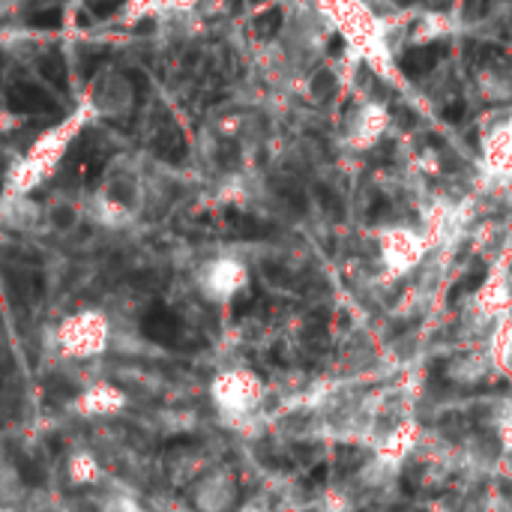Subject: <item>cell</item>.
I'll return each mask as SVG.
<instances>
[{
  "label": "cell",
  "mask_w": 512,
  "mask_h": 512,
  "mask_svg": "<svg viewBox=\"0 0 512 512\" xmlns=\"http://www.w3.org/2000/svg\"><path fill=\"white\" fill-rule=\"evenodd\" d=\"M318 201H321V207H324L333 219H342L345 216V201H342V195H338L333 186L321 183L318 186Z\"/></svg>",
  "instance_id": "cell-7"
},
{
  "label": "cell",
  "mask_w": 512,
  "mask_h": 512,
  "mask_svg": "<svg viewBox=\"0 0 512 512\" xmlns=\"http://www.w3.org/2000/svg\"><path fill=\"white\" fill-rule=\"evenodd\" d=\"M447 54V43H432V45H419L414 51H408L402 57V69L408 72L410 78L417 75H426V72H432L437 60Z\"/></svg>",
  "instance_id": "cell-4"
},
{
  "label": "cell",
  "mask_w": 512,
  "mask_h": 512,
  "mask_svg": "<svg viewBox=\"0 0 512 512\" xmlns=\"http://www.w3.org/2000/svg\"><path fill=\"white\" fill-rule=\"evenodd\" d=\"M120 0H90V12L93 15H111L114 10H117Z\"/></svg>",
  "instance_id": "cell-15"
},
{
  "label": "cell",
  "mask_w": 512,
  "mask_h": 512,
  "mask_svg": "<svg viewBox=\"0 0 512 512\" xmlns=\"http://www.w3.org/2000/svg\"><path fill=\"white\" fill-rule=\"evenodd\" d=\"M0 512H19L15 507H3V503H0Z\"/></svg>",
  "instance_id": "cell-19"
},
{
  "label": "cell",
  "mask_w": 512,
  "mask_h": 512,
  "mask_svg": "<svg viewBox=\"0 0 512 512\" xmlns=\"http://www.w3.org/2000/svg\"><path fill=\"white\" fill-rule=\"evenodd\" d=\"M252 3H258V0H252Z\"/></svg>",
  "instance_id": "cell-20"
},
{
  "label": "cell",
  "mask_w": 512,
  "mask_h": 512,
  "mask_svg": "<svg viewBox=\"0 0 512 512\" xmlns=\"http://www.w3.org/2000/svg\"><path fill=\"white\" fill-rule=\"evenodd\" d=\"M54 345L60 351V357L66 360H75V362L96 360L111 345V324L102 312H93V309L75 312V315H69L57 327Z\"/></svg>",
  "instance_id": "cell-1"
},
{
  "label": "cell",
  "mask_w": 512,
  "mask_h": 512,
  "mask_svg": "<svg viewBox=\"0 0 512 512\" xmlns=\"http://www.w3.org/2000/svg\"><path fill=\"white\" fill-rule=\"evenodd\" d=\"M329 54H342V36L329 39Z\"/></svg>",
  "instance_id": "cell-17"
},
{
  "label": "cell",
  "mask_w": 512,
  "mask_h": 512,
  "mask_svg": "<svg viewBox=\"0 0 512 512\" xmlns=\"http://www.w3.org/2000/svg\"><path fill=\"white\" fill-rule=\"evenodd\" d=\"M10 105L21 114H36V111H45L51 102H48L45 93L36 87H15L10 96Z\"/></svg>",
  "instance_id": "cell-5"
},
{
  "label": "cell",
  "mask_w": 512,
  "mask_h": 512,
  "mask_svg": "<svg viewBox=\"0 0 512 512\" xmlns=\"http://www.w3.org/2000/svg\"><path fill=\"white\" fill-rule=\"evenodd\" d=\"M482 279H485V267H482V264H476L474 272H470L465 282H461V288H465V291H476V288L482 285Z\"/></svg>",
  "instance_id": "cell-14"
},
{
  "label": "cell",
  "mask_w": 512,
  "mask_h": 512,
  "mask_svg": "<svg viewBox=\"0 0 512 512\" xmlns=\"http://www.w3.org/2000/svg\"><path fill=\"white\" fill-rule=\"evenodd\" d=\"M465 114H467L465 102L456 99V102H450L447 108H443V120H447V123H461V120H465Z\"/></svg>",
  "instance_id": "cell-11"
},
{
  "label": "cell",
  "mask_w": 512,
  "mask_h": 512,
  "mask_svg": "<svg viewBox=\"0 0 512 512\" xmlns=\"http://www.w3.org/2000/svg\"><path fill=\"white\" fill-rule=\"evenodd\" d=\"M126 404H129V395L123 386L111 381H93L84 390H78L69 410L84 419H111V417H120L126 410Z\"/></svg>",
  "instance_id": "cell-2"
},
{
  "label": "cell",
  "mask_w": 512,
  "mask_h": 512,
  "mask_svg": "<svg viewBox=\"0 0 512 512\" xmlns=\"http://www.w3.org/2000/svg\"><path fill=\"white\" fill-rule=\"evenodd\" d=\"M33 24H36V27H57V24H60V10L36 12V15H33Z\"/></svg>",
  "instance_id": "cell-12"
},
{
  "label": "cell",
  "mask_w": 512,
  "mask_h": 512,
  "mask_svg": "<svg viewBox=\"0 0 512 512\" xmlns=\"http://www.w3.org/2000/svg\"><path fill=\"white\" fill-rule=\"evenodd\" d=\"M312 93L321 99H329L336 93V78L329 75V72H318V75L312 78Z\"/></svg>",
  "instance_id": "cell-10"
},
{
  "label": "cell",
  "mask_w": 512,
  "mask_h": 512,
  "mask_svg": "<svg viewBox=\"0 0 512 512\" xmlns=\"http://www.w3.org/2000/svg\"><path fill=\"white\" fill-rule=\"evenodd\" d=\"M324 476H327V470H324V465H321L315 474H312V482H324Z\"/></svg>",
  "instance_id": "cell-18"
},
{
  "label": "cell",
  "mask_w": 512,
  "mask_h": 512,
  "mask_svg": "<svg viewBox=\"0 0 512 512\" xmlns=\"http://www.w3.org/2000/svg\"><path fill=\"white\" fill-rule=\"evenodd\" d=\"M99 509L102 512H138L135 500L129 498V491H108L99 503Z\"/></svg>",
  "instance_id": "cell-8"
},
{
  "label": "cell",
  "mask_w": 512,
  "mask_h": 512,
  "mask_svg": "<svg viewBox=\"0 0 512 512\" xmlns=\"http://www.w3.org/2000/svg\"><path fill=\"white\" fill-rule=\"evenodd\" d=\"M24 494V485H21V476L15 474L12 467L0 465V503L3 507H15Z\"/></svg>",
  "instance_id": "cell-6"
},
{
  "label": "cell",
  "mask_w": 512,
  "mask_h": 512,
  "mask_svg": "<svg viewBox=\"0 0 512 512\" xmlns=\"http://www.w3.org/2000/svg\"><path fill=\"white\" fill-rule=\"evenodd\" d=\"M43 69H45V75L51 78L54 84H60V87H63V75H60V72H63V63L57 60V57H48V60L43 63Z\"/></svg>",
  "instance_id": "cell-13"
},
{
  "label": "cell",
  "mask_w": 512,
  "mask_h": 512,
  "mask_svg": "<svg viewBox=\"0 0 512 512\" xmlns=\"http://www.w3.org/2000/svg\"><path fill=\"white\" fill-rule=\"evenodd\" d=\"M258 36H272V33L279 30V24H282V10H267L264 15H258Z\"/></svg>",
  "instance_id": "cell-9"
},
{
  "label": "cell",
  "mask_w": 512,
  "mask_h": 512,
  "mask_svg": "<svg viewBox=\"0 0 512 512\" xmlns=\"http://www.w3.org/2000/svg\"><path fill=\"white\" fill-rule=\"evenodd\" d=\"M66 480L75 485V489H93V485L105 480L102 461L90 450H72L69 458H66Z\"/></svg>",
  "instance_id": "cell-3"
},
{
  "label": "cell",
  "mask_w": 512,
  "mask_h": 512,
  "mask_svg": "<svg viewBox=\"0 0 512 512\" xmlns=\"http://www.w3.org/2000/svg\"><path fill=\"white\" fill-rule=\"evenodd\" d=\"M285 198H288V201H291V207H296V210H305V198H303L300 192H294V189H288Z\"/></svg>",
  "instance_id": "cell-16"
}]
</instances>
